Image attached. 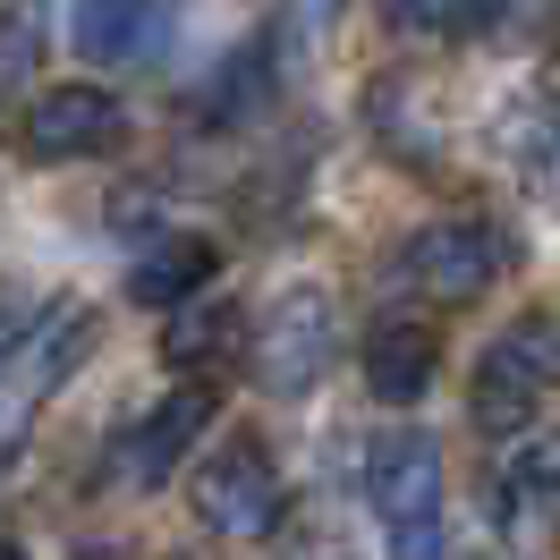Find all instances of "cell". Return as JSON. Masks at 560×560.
I'll use <instances>...</instances> for the list:
<instances>
[{
    "label": "cell",
    "mask_w": 560,
    "mask_h": 560,
    "mask_svg": "<svg viewBox=\"0 0 560 560\" xmlns=\"http://www.w3.org/2000/svg\"><path fill=\"white\" fill-rule=\"evenodd\" d=\"M433 374H442L433 323H374L365 331V390L383 408H417L424 390H433Z\"/></svg>",
    "instance_id": "cell-9"
},
{
    "label": "cell",
    "mask_w": 560,
    "mask_h": 560,
    "mask_svg": "<svg viewBox=\"0 0 560 560\" xmlns=\"http://www.w3.org/2000/svg\"><path fill=\"white\" fill-rule=\"evenodd\" d=\"M238 349H246V365H255V383L272 390V399H289V390H306L323 365H331V349H340V315H331L323 289H289Z\"/></svg>",
    "instance_id": "cell-4"
},
{
    "label": "cell",
    "mask_w": 560,
    "mask_h": 560,
    "mask_svg": "<svg viewBox=\"0 0 560 560\" xmlns=\"http://www.w3.org/2000/svg\"><path fill=\"white\" fill-rule=\"evenodd\" d=\"M544 399H552V323L544 315H518L501 340L485 349V365H476V390H467V408H476V424L485 433H526V424L544 417Z\"/></svg>",
    "instance_id": "cell-3"
},
{
    "label": "cell",
    "mask_w": 560,
    "mask_h": 560,
    "mask_svg": "<svg viewBox=\"0 0 560 560\" xmlns=\"http://www.w3.org/2000/svg\"><path fill=\"white\" fill-rule=\"evenodd\" d=\"M0 560H26V552H18V544H0Z\"/></svg>",
    "instance_id": "cell-17"
},
{
    "label": "cell",
    "mask_w": 560,
    "mask_h": 560,
    "mask_svg": "<svg viewBox=\"0 0 560 560\" xmlns=\"http://www.w3.org/2000/svg\"><path fill=\"white\" fill-rule=\"evenodd\" d=\"M205 424H212V383H205V374H187V383L162 390V399L110 442V476H119L128 492H153L162 476H178V458L196 451Z\"/></svg>",
    "instance_id": "cell-7"
},
{
    "label": "cell",
    "mask_w": 560,
    "mask_h": 560,
    "mask_svg": "<svg viewBox=\"0 0 560 560\" xmlns=\"http://www.w3.org/2000/svg\"><path fill=\"white\" fill-rule=\"evenodd\" d=\"M43 51H51V0H0V103L26 94Z\"/></svg>",
    "instance_id": "cell-12"
},
{
    "label": "cell",
    "mask_w": 560,
    "mask_h": 560,
    "mask_svg": "<svg viewBox=\"0 0 560 560\" xmlns=\"http://www.w3.org/2000/svg\"><path fill=\"white\" fill-rule=\"evenodd\" d=\"M153 26V0H77V51L85 60H128Z\"/></svg>",
    "instance_id": "cell-13"
},
{
    "label": "cell",
    "mask_w": 560,
    "mask_h": 560,
    "mask_svg": "<svg viewBox=\"0 0 560 560\" xmlns=\"http://www.w3.org/2000/svg\"><path fill=\"white\" fill-rule=\"evenodd\" d=\"M128 137V103L110 94V85H51L26 103L18 119V153L26 162H85V153H110V144Z\"/></svg>",
    "instance_id": "cell-6"
},
{
    "label": "cell",
    "mask_w": 560,
    "mask_h": 560,
    "mask_svg": "<svg viewBox=\"0 0 560 560\" xmlns=\"http://www.w3.org/2000/svg\"><path fill=\"white\" fill-rule=\"evenodd\" d=\"M408 26H476V18H492V0H390Z\"/></svg>",
    "instance_id": "cell-15"
},
{
    "label": "cell",
    "mask_w": 560,
    "mask_h": 560,
    "mask_svg": "<svg viewBox=\"0 0 560 560\" xmlns=\"http://www.w3.org/2000/svg\"><path fill=\"white\" fill-rule=\"evenodd\" d=\"M365 501H374L383 526L442 518V451H433V433H390L383 451L365 458Z\"/></svg>",
    "instance_id": "cell-8"
},
{
    "label": "cell",
    "mask_w": 560,
    "mask_h": 560,
    "mask_svg": "<svg viewBox=\"0 0 560 560\" xmlns=\"http://www.w3.org/2000/svg\"><path fill=\"white\" fill-rule=\"evenodd\" d=\"M399 280L433 298V306H476L501 280V238L485 221H424L417 238L399 246Z\"/></svg>",
    "instance_id": "cell-5"
},
{
    "label": "cell",
    "mask_w": 560,
    "mask_h": 560,
    "mask_svg": "<svg viewBox=\"0 0 560 560\" xmlns=\"http://www.w3.org/2000/svg\"><path fill=\"white\" fill-rule=\"evenodd\" d=\"M544 501H552V442H518L492 485V518H544Z\"/></svg>",
    "instance_id": "cell-14"
},
{
    "label": "cell",
    "mask_w": 560,
    "mask_h": 560,
    "mask_svg": "<svg viewBox=\"0 0 560 560\" xmlns=\"http://www.w3.org/2000/svg\"><path fill=\"white\" fill-rule=\"evenodd\" d=\"M212 272H221V246H212L205 230H162V238L128 264V298H137V306H153V315H171L178 298L212 289Z\"/></svg>",
    "instance_id": "cell-10"
},
{
    "label": "cell",
    "mask_w": 560,
    "mask_h": 560,
    "mask_svg": "<svg viewBox=\"0 0 560 560\" xmlns=\"http://www.w3.org/2000/svg\"><path fill=\"white\" fill-rule=\"evenodd\" d=\"M187 501H196V526L212 535H230V544H264L280 518H289V485H280V467L264 442H221V451L187 476Z\"/></svg>",
    "instance_id": "cell-2"
},
{
    "label": "cell",
    "mask_w": 560,
    "mask_h": 560,
    "mask_svg": "<svg viewBox=\"0 0 560 560\" xmlns=\"http://www.w3.org/2000/svg\"><path fill=\"white\" fill-rule=\"evenodd\" d=\"M246 340V315L230 306V298H178L171 315H162V357L171 365H187V374H205V365H230Z\"/></svg>",
    "instance_id": "cell-11"
},
{
    "label": "cell",
    "mask_w": 560,
    "mask_h": 560,
    "mask_svg": "<svg viewBox=\"0 0 560 560\" xmlns=\"http://www.w3.org/2000/svg\"><path fill=\"white\" fill-rule=\"evenodd\" d=\"M390 560H442V518L390 526Z\"/></svg>",
    "instance_id": "cell-16"
},
{
    "label": "cell",
    "mask_w": 560,
    "mask_h": 560,
    "mask_svg": "<svg viewBox=\"0 0 560 560\" xmlns=\"http://www.w3.org/2000/svg\"><path fill=\"white\" fill-rule=\"evenodd\" d=\"M85 349H94V315H85L77 298L43 306L26 331H9V340H0V451H9V442L35 424L43 399L85 365Z\"/></svg>",
    "instance_id": "cell-1"
}]
</instances>
